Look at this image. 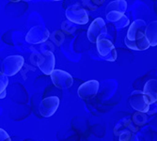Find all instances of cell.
<instances>
[{
    "label": "cell",
    "instance_id": "1",
    "mask_svg": "<svg viewBox=\"0 0 157 141\" xmlns=\"http://www.w3.org/2000/svg\"><path fill=\"white\" fill-rule=\"evenodd\" d=\"M147 27V24L145 21L138 19L134 21L129 29L127 31V35L124 39L125 45L132 50L136 51H145L147 50L151 44L146 38L145 30Z\"/></svg>",
    "mask_w": 157,
    "mask_h": 141
},
{
    "label": "cell",
    "instance_id": "2",
    "mask_svg": "<svg viewBox=\"0 0 157 141\" xmlns=\"http://www.w3.org/2000/svg\"><path fill=\"white\" fill-rule=\"evenodd\" d=\"M107 35V27L103 18L98 17L93 20L88 29V39L92 44L105 38Z\"/></svg>",
    "mask_w": 157,
    "mask_h": 141
},
{
    "label": "cell",
    "instance_id": "3",
    "mask_svg": "<svg viewBox=\"0 0 157 141\" xmlns=\"http://www.w3.org/2000/svg\"><path fill=\"white\" fill-rule=\"evenodd\" d=\"M96 45H97V51H98L99 55L101 56L104 60L113 62L117 59L118 58L117 50L115 46H114V44L111 42V40L104 38V39L99 40L96 42Z\"/></svg>",
    "mask_w": 157,
    "mask_h": 141
},
{
    "label": "cell",
    "instance_id": "4",
    "mask_svg": "<svg viewBox=\"0 0 157 141\" xmlns=\"http://www.w3.org/2000/svg\"><path fill=\"white\" fill-rule=\"evenodd\" d=\"M25 59L22 55H10L2 62V70L7 76H13L20 72Z\"/></svg>",
    "mask_w": 157,
    "mask_h": 141
},
{
    "label": "cell",
    "instance_id": "5",
    "mask_svg": "<svg viewBox=\"0 0 157 141\" xmlns=\"http://www.w3.org/2000/svg\"><path fill=\"white\" fill-rule=\"evenodd\" d=\"M66 17L71 22L76 25H86L89 22V13L79 4H74L66 10Z\"/></svg>",
    "mask_w": 157,
    "mask_h": 141
},
{
    "label": "cell",
    "instance_id": "6",
    "mask_svg": "<svg viewBox=\"0 0 157 141\" xmlns=\"http://www.w3.org/2000/svg\"><path fill=\"white\" fill-rule=\"evenodd\" d=\"M49 30L44 25H36L27 32L25 41L30 44H40L49 39Z\"/></svg>",
    "mask_w": 157,
    "mask_h": 141
},
{
    "label": "cell",
    "instance_id": "7",
    "mask_svg": "<svg viewBox=\"0 0 157 141\" xmlns=\"http://www.w3.org/2000/svg\"><path fill=\"white\" fill-rule=\"evenodd\" d=\"M130 105L138 112L147 113L151 104L143 90H134L130 95Z\"/></svg>",
    "mask_w": 157,
    "mask_h": 141
},
{
    "label": "cell",
    "instance_id": "8",
    "mask_svg": "<svg viewBox=\"0 0 157 141\" xmlns=\"http://www.w3.org/2000/svg\"><path fill=\"white\" fill-rule=\"evenodd\" d=\"M56 59L51 51H44L39 55L37 59V65L39 69L46 75H50L55 70Z\"/></svg>",
    "mask_w": 157,
    "mask_h": 141
},
{
    "label": "cell",
    "instance_id": "9",
    "mask_svg": "<svg viewBox=\"0 0 157 141\" xmlns=\"http://www.w3.org/2000/svg\"><path fill=\"white\" fill-rule=\"evenodd\" d=\"M50 76L53 84L59 90L69 89L74 84V79L72 75L62 70H54Z\"/></svg>",
    "mask_w": 157,
    "mask_h": 141
},
{
    "label": "cell",
    "instance_id": "10",
    "mask_svg": "<svg viewBox=\"0 0 157 141\" xmlns=\"http://www.w3.org/2000/svg\"><path fill=\"white\" fill-rule=\"evenodd\" d=\"M59 106V98L58 96H51L44 98L39 105L40 114L44 117L49 118L53 116Z\"/></svg>",
    "mask_w": 157,
    "mask_h": 141
},
{
    "label": "cell",
    "instance_id": "11",
    "mask_svg": "<svg viewBox=\"0 0 157 141\" xmlns=\"http://www.w3.org/2000/svg\"><path fill=\"white\" fill-rule=\"evenodd\" d=\"M99 90V82L97 80H90L83 83L77 90V95L82 100L89 101L95 97Z\"/></svg>",
    "mask_w": 157,
    "mask_h": 141
},
{
    "label": "cell",
    "instance_id": "12",
    "mask_svg": "<svg viewBox=\"0 0 157 141\" xmlns=\"http://www.w3.org/2000/svg\"><path fill=\"white\" fill-rule=\"evenodd\" d=\"M106 19L115 25L117 29H121V28L126 27L129 25L130 21L128 19L124 12L121 11H109L106 12Z\"/></svg>",
    "mask_w": 157,
    "mask_h": 141
},
{
    "label": "cell",
    "instance_id": "13",
    "mask_svg": "<svg viewBox=\"0 0 157 141\" xmlns=\"http://www.w3.org/2000/svg\"><path fill=\"white\" fill-rule=\"evenodd\" d=\"M143 92L148 97L151 104L157 102V80L150 79L144 86Z\"/></svg>",
    "mask_w": 157,
    "mask_h": 141
},
{
    "label": "cell",
    "instance_id": "14",
    "mask_svg": "<svg viewBox=\"0 0 157 141\" xmlns=\"http://www.w3.org/2000/svg\"><path fill=\"white\" fill-rule=\"evenodd\" d=\"M145 35L151 46L157 45V21H151L147 25Z\"/></svg>",
    "mask_w": 157,
    "mask_h": 141
},
{
    "label": "cell",
    "instance_id": "15",
    "mask_svg": "<svg viewBox=\"0 0 157 141\" xmlns=\"http://www.w3.org/2000/svg\"><path fill=\"white\" fill-rule=\"evenodd\" d=\"M127 10V2L125 0H115V1L110 2L106 8H105V12L109 11H121L125 12Z\"/></svg>",
    "mask_w": 157,
    "mask_h": 141
},
{
    "label": "cell",
    "instance_id": "16",
    "mask_svg": "<svg viewBox=\"0 0 157 141\" xmlns=\"http://www.w3.org/2000/svg\"><path fill=\"white\" fill-rule=\"evenodd\" d=\"M8 84V76L1 72V74H0V99H4L6 97V88Z\"/></svg>",
    "mask_w": 157,
    "mask_h": 141
},
{
    "label": "cell",
    "instance_id": "17",
    "mask_svg": "<svg viewBox=\"0 0 157 141\" xmlns=\"http://www.w3.org/2000/svg\"><path fill=\"white\" fill-rule=\"evenodd\" d=\"M120 141H138L136 134L133 131H124L120 135Z\"/></svg>",
    "mask_w": 157,
    "mask_h": 141
},
{
    "label": "cell",
    "instance_id": "18",
    "mask_svg": "<svg viewBox=\"0 0 157 141\" xmlns=\"http://www.w3.org/2000/svg\"><path fill=\"white\" fill-rule=\"evenodd\" d=\"M0 141H11V138L4 129H0Z\"/></svg>",
    "mask_w": 157,
    "mask_h": 141
},
{
    "label": "cell",
    "instance_id": "19",
    "mask_svg": "<svg viewBox=\"0 0 157 141\" xmlns=\"http://www.w3.org/2000/svg\"><path fill=\"white\" fill-rule=\"evenodd\" d=\"M92 2L97 6H101L105 2V0H92Z\"/></svg>",
    "mask_w": 157,
    "mask_h": 141
},
{
    "label": "cell",
    "instance_id": "20",
    "mask_svg": "<svg viewBox=\"0 0 157 141\" xmlns=\"http://www.w3.org/2000/svg\"><path fill=\"white\" fill-rule=\"evenodd\" d=\"M12 2H18V1H21V0H10Z\"/></svg>",
    "mask_w": 157,
    "mask_h": 141
},
{
    "label": "cell",
    "instance_id": "21",
    "mask_svg": "<svg viewBox=\"0 0 157 141\" xmlns=\"http://www.w3.org/2000/svg\"><path fill=\"white\" fill-rule=\"evenodd\" d=\"M51 1H61V0H51Z\"/></svg>",
    "mask_w": 157,
    "mask_h": 141
},
{
    "label": "cell",
    "instance_id": "22",
    "mask_svg": "<svg viewBox=\"0 0 157 141\" xmlns=\"http://www.w3.org/2000/svg\"><path fill=\"white\" fill-rule=\"evenodd\" d=\"M24 1H31V0H24Z\"/></svg>",
    "mask_w": 157,
    "mask_h": 141
}]
</instances>
